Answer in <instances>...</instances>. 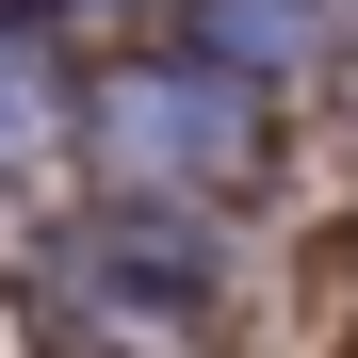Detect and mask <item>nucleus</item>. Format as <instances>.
<instances>
[{
	"label": "nucleus",
	"instance_id": "7ed1b4c3",
	"mask_svg": "<svg viewBox=\"0 0 358 358\" xmlns=\"http://www.w3.org/2000/svg\"><path fill=\"white\" fill-rule=\"evenodd\" d=\"M17 114H33V82H0V131H17Z\"/></svg>",
	"mask_w": 358,
	"mask_h": 358
},
{
	"label": "nucleus",
	"instance_id": "f03ea898",
	"mask_svg": "<svg viewBox=\"0 0 358 358\" xmlns=\"http://www.w3.org/2000/svg\"><path fill=\"white\" fill-rule=\"evenodd\" d=\"M212 49H228V66H261V49L293 66V49H310V0H228V17H212Z\"/></svg>",
	"mask_w": 358,
	"mask_h": 358
},
{
	"label": "nucleus",
	"instance_id": "f257e3e1",
	"mask_svg": "<svg viewBox=\"0 0 358 358\" xmlns=\"http://www.w3.org/2000/svg\"><path fill=\"white\" fill-rule=\"evenodd\" d=\"M114 163L212 179V163H228V98H212V82H114Z\"/></svg>",
	"mask_w": 358,
	"mask_h": 358
}]
</instances>
